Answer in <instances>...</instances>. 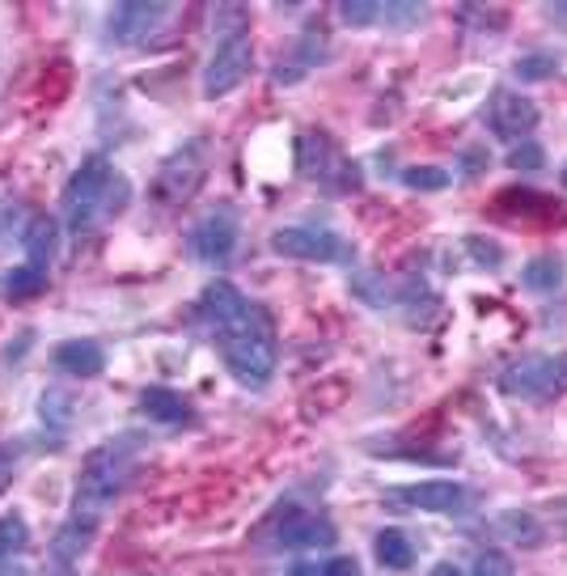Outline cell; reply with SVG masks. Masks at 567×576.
Masks as SVG:
<instances>
[{
    "label": "cell",
    "mask_w": 567,
    "mask_h": 576,
    "mask_svg": "<svg viewBox=\"0 0 567 576\" xmlns=\"http://www.w3.org/2000/svg\"><path fill=\"white\" fill-rule=\"evenodd\" d=\"M199 318L220 339V357L233 382L263 390L275 378V335L263 309L242 297V289H233L229 280H212L199 293Z\"/></svg>",
    "instance_id": "obj_1"
},
{
    "label": "cell",
    "mask_w": 567,
    "mask_h": 576,
    "mask_svg": "<svg viewBox=\"0 0 567 576\" xmlns=\"http://www.w3.org/2000/svg\"><path fill=\"white\" fill-rule=\"evenodd\" d=\"M132 204V183L115 170V165L94 153L77 165V174L64 187V220L73 238H89L98 233L107 220H115L123 208Z\"/></svg>",
    "instance_id": "obj_2"
},
{
    "label": "cell",
    "mask_w": 567,
    "mask_h": 576,
    "mask_svg": "<svg viewBox=\"0 0 567 576\" xmlns=\"http://www.w3.org/2000/svg\"><path fill=\"white\" fill-rule=\"evenodd\" d=\"M135 458H140V437H115L98 449H89L81 475H77V496H73V513L102 522V513L110 509V500L132 483Z\"/></svg>",
    "instance_id": "obj_3"
},
{
    "label": "cell",
    "mask_w": 567,
    "mask_h": 576,
    "mask_svg": "<svg viewBox=\"0 0 567 576\" xmlns=\"http://www.w3.org/2000/svg\"><path fill=\"white\" fill-rule=\"evenodd\" d=\"M208 162H212V149H208L204 137H195L183 149H174L162 162V170H157V178H153V199L165 204V208L187 204L190 195L199 192V183L208 174Z\"/></svg>",
    "instance_id": "obj_4"
},
{
    "label": "cell",
    "mask_w": 567,
    "mask_h": 576,
    "mask_svg": "<svg viewBox=\"0 0 567 576\" xmlns=\"http://www.w3.org/2000/svg\"><path fill=\"white\" fill-rule=\"evenodd\" d=\"M500 390L530 403H550L567 390V352L559 357H521L500 373Z\"/></svg>",
    "instance_id": "obj_5"
},
{
    "label": "cell",
    "mask_w": 567,
    "mask_h": 576,
    "mask_svg": "<svg viewBox=\"0 0 567 576\" xmlns=\"http://www.w3.org/2000/svg\"><path fill=\"white\" fill-rule=\"evenodd\" d=\"M297 170L305 178L323 183L326 192H356L360 187V165L339 157V149L323 132H305L297 140Z\"/></svg>",
    "instance_id": "obj_6"
},
{
    "label": "cell",
    "mask_w": 567,
    "mask_h": 576,
    "mask_svg": "<svg viewBox=\"0 0 567 576\" xmlns=\"http://www.w3.org/2000/svg\"><path fill=\"white\" fill-rule=\"evenodd\" d=\"M275 254H288L301 263H351L356 247L335 229H318V225H293V229H275L271 238Z\"/></svg>",
    "instance_id": "obj_7"
},
{
    "label": "cell",
    "mask_w": 567,
    "mask_h": 576,
    "mask_svg": "<svg viewBox=\"0 0 567 576\" xmlns=\"http://www.w3.org/2000/svg\"><path fill=\"white\" fill-rule=\"evenodd\" d=\"M250 64H254L250 30L220 39L212 59H208V68H204V98H225V94H233V89L250 77Z\"/></svg>",
    "instance_id": "obj_8"
},
{
    "label": "cell",
    "mask_w": 567,
    "mask_h": 576,
    "mask_svg": "<svg viewBox=\"0 0 567 576\" xmlns=\"http://www.w3.org/2000/svg\"><path fill=\"white\" fill-rule=\"evenodd\" d=\"M187 250L208 268H225L238 250V213L229 204H220L217 213L199 217L187 233Z\"/></svg>",
    "instance_id": "obj_9"
},
{
    "label": "cell",
    "mask_w": 567,
    "mask_h": 576,
    "mask_svg": "<svg viewBox=\"0 0 567 576\" xmlns=\"http://www.w3.org/2000/svg\"><path fill=\"white\" fill-rule=\"evenodd\" d=\"M390 509H411V513H458L466 504V488L458 479H428V483H406L385 492Z\"/></svg>",
    "instance_id": "obj_10"
},
{
    "label": "cell",
    "mask_w": 567,
    "mask_h": 576,
    "mask_svg": "<svg viewBox=\"0 0 567 576\" xmlns=\"http://www.w3.org/2000/svg\"><path fill=\"white\" fill-rule=\"evenodd\" d=\"M170 22V4H144V0H128L115 4L107 13V39L110 43H144Z\"/></svg>",
    "instance_id": "obj_11"
},
{
    "label": "cell",
    "mask_w": 567,
    "mask_h": 576,
    "mask_svg": "<svg viewBox=\"0 0 567 576\" xmlns=\"http://www.w3.org/2000/svg\"><path fill=\"white\" fill-rule=\"evenodd\" d=\"M487 123H491V132L500 140H516L521 144V137H530L538 128V107L525 94H516V89H495L491 107H487Z\"/></svg>",
    "instance_id": "obj_12"
},
{
    "label": "cell",
    "mask_w": 567,
    "mask_h": 576,
    "mask_svg": "<svg viewBox=\"0 0 567 576\" xmlns=\"http://www.w3.org/2000/svg\"><path fill=\"white\" fill-rule=\"evenodd\" d=\"M288 518H280L275 525V547L301 551V547H330L335 543V525L314 513H297V509H284Z\"/></svg>",
    "instance_id": "obj_13"
},
{
    "label": "cell",
    "mask_w": 567,
    "mask_h": 576,
    "mask_svg": "<svg viewBox=\"0 0 567 576\" xmlns=\"http://www.w3.org/2000/svg\"><path fill=\"white\" fill-rule=\"evenodd\" d=\"M94 534H98V522L68 513V522L59 525V530H55V539H52V564L55 568H59L64 576L73 573V564H77L85 551H89Z\"/></svg>",
    "instance_id": "obj_14"
},
{
    "label": "cell",
    "mask_w": 567,
    "mask_h": 576,
    "mask_svg": "<svg viewBox=\"0 0 567 576\" xmlns=\"http://www.w3.org/2000/svg\"><path fill=\"white\" fill-rule=\"evenodd\" d=\"M52 365L64 378H98L107 369V352L94 339H68L52 352Z\"/></svg>",
    "instance_id": "obj_15"
},
{
    "label": "cell",
    "mask_w": 567,
    "mask_h": 576,
    "mask_svg": "<svg viewBox=\"0 0 567 576\" xmlns=\"http://www.w3.org/2000/svg\"><path fill=\"white\" fill-rule=\"evenodd\" d=\"M140 412L157 424H170V428H183V424H195V407H190L187 394L170 390V385H149L140 394Z\"/></svg>",
    "instance_id": "obj_16"
},
{
    "label": "cell",
    "mask_w": 567,
    "mask_h": 576,
    "mask_svg": "<svg viewBox=\"0 0 567 576\" xmlns=\"http://www.w3.org/2000/svg\"><path fill=\"white\" fill-rule=\"evenodd\" d=\"M30 551V525L22 513L0 518V576H22Z\"/></svg>",
    "instance_id": "obj_17"
},
{
    "label": "cell",
    "mask_w": 567,
    "mask_h": 576,
    "mask_svg": "<svg viewBox=\"0 0 567 576\" xmlns=\"http://www.w3.org/2000/svg\"><path fill=\"white\" fill-rule=\"evenodd\" d=\"M22 250H26V263L34 268H52L55 250H59V229L52 217H30L26 233H22Z\"/></svg>",
    "instance_id": "obj_18"
},
{
    "label": "cell",
    "mask_w": 567,
    "mask_h": 576,
    "mask_svg": "<svg viewBox=\"0 0 567 576\" xmlns=\"http://www.w3.org/2000/svg\"><path fill=\"white\" fill-rule=\"evenodd\" d=\"M47 268H34V263H22V268H9V272L0 275V297H9V302H30V297H39L43 289H47Z\"/></svg>",
    "instance_id": "obj_19"
},
{
    "label": "cell",
    "mask_w": 567,
    "mask_h": 576,
    "mask_svg": "<svg viewBox=\"0 0 567 576\" xmlns=\"http://www.w3.org/2000/svg\"><path fill=\"white\" fill-rule=\"evenodd\" d=\"M373 547H378V564L381 568H390V573H406V568L415 564V547H411V539H406L403 530H394V525L378 530Z\"/></svg>",
    "instance_id": "obj_20"
},
{
    "label": "cell",
    "mask_w": 567,
    "mask_h": 576,
    "mask_svg": "<svg viewBox=\"0 0 567 576\" xmlns=\"http://www.w3.org/2000/svg\"><path fill=\"white\" fill-rule=\"evenodd\" d=\"M521 284H525L530 293H555V289L564 284V259H559V254H538V259H530L525 272H521Z\"/></svg>",
    "instance_id": "obj_21"
},
{
    "label": "cell",
    "mask_w": 567,
    "mask_h": 576,
    "mask_svg": "<svg viewBox=\"0 0 567 576\" xmlns=\"http://www.w3.org/2000/svg\"><path fill=\"white\" fill-rule=\"evenodd\" d=\"M351 293H356L360 302H369L373 309H390V305H394V293H390L385 275H373V272L351 275Z\"/></svg>",
    "instance_id": "obj_22"
},
{
    "label": "cell",
    "mask_w": 567,
    "mask_h": 576,
    "mask_svg": "<svg viewBox=\"0 0 567 576\" xmlns=\"http://www.w3.org/2000/svg\"><path fill=\"white\" fill-rule=\"evenodd\" d=\"M39 415H43L47 428L64 433V428L73 424V394H64V390H47V394L39 399Z\"/></svg>",
    "instance_id": "obj_23"
},
{
    "label": "cell",
    "mask_w": 567,
    "mask_h": 576,
    "mask_svg": "<svg viewBox=\"0 0 567 576\" xmlns=\"http://www.w3.org/2000/svg\"><path fill=\"white\" fill-rule=\"evenodd\" d=\"M449 183L454 178L440 165H406L403 170V187H411V192H445Z\"/></svg>",
    "instance_id": "obj_24"
},
{
    "label": "cell",
    "mask_w": 567,
    "mask_h": 576,
    "mask_svg": "<svg viewBox=\"0 0 567 576\" xmlns=\"http://www.w3.org/2000/svg\"><path fill=\"white\" fill-rule=\"evenodd\" d=\"M500 534H509L513 543H521V547H538L542 543V525L530 518V513H504L500 518Z\"/></svg>",
    "instance_id": "obj_25"
},
{
    "label": "cell",
    "mask_w": 567,
    "mask_h": 576,
    "mask_svg": "<svg viewBox=\"0 0 567 576\" xmlns=\"http://www.w3.org/2000/svg\"><path fill=\"white\" fill-rule=\"evenodd\" d=\"M504 165H509V170H516V174H534V170H542V165H546V153H542L538 140H521V144H513V149H509Z\"/></svg>",
    "instance_id": "obj_26"
},
{
    "label": "cell",
    "mask_w": 567,
    "mask_h": 576,
    "mask_svg": "<svg viewBox=\"0 0 567 576\" xmlns=\"http://www.w3.org/2000/svg\"><path fill=\"white\" fill-rule=\"evenodd\" d=\"M419 18H424V4H415V0H394V4H381V22H385L390 30L419 26Z\"/></svg>",
    "instance_id": "obj_27"
},
{
    "label": "cell",
    "mask_w": 567,
    "mask_h": 576,
    "mask_svg": "<svg viewBox=\"0 0 567 576\" xmlns=\"http://www.w3.org/2000/svg\"><path fill=\"white\" fill-rule=\"evenodd\" d=\"M555 68H559V59H555L550 52H530V55H521V59H516L513 73L521 77V81H546Z\"/></svg>",
    "instance_id": "obj_28"
},
{
    "label": "cell",
    "mask_w": 567,
    "mask_h": 576,
    "mask_svg": "<svg viewBox=\"0 0 567 576\" xmlns=\"http://www.w3.org/2000/svg\"><path fill=\"white\" fill-rule=\"evenodd\" d=\"M339 18L356 30L373 26V22H381V0H344V4H339Z\"/></svg>",
    "instance_id": "obj_29"
},
{
    "label": "cell",
    "mask_w": 567,
    "mask_h": 576,
    "mask_svg": "<svg viewBox=\"0 0 567 576\" xmlns=\"http://www.w3.org/2000/svg\"><path fill=\"white\" fill-rule=\"evenodd\" d=\"M475 576H516V568H513V559H509L504 551L487 547V551L475 555Z\"/></svg>",
    "instance_id": "obj_30"
},
{
    "label": "cell",
    "mask_w": 567,
    "mask_h": 576,
    "mask_svg": "<svg viewBox=\"0 0 567 576\" xmlns=\"http://www.w3.org/2000/svg\"><path fill=\"white\" fill-rule=\"evenodd\" d=\"M466 247H470V254L483 263V268H500L504 263V254H500V247H491L487 238H466Z\"/></svg>",
    "instance_id": "obj_31"
},
{
    "label": "cell",
    "mask_w": 567,
    "mask_h": 576,
    "mask_svg": "<svg viewBox=\"0 0 567 576\" xmlns=\"http://www.w3.org/2000/svg\"><path fill=\"white\" fill-rule=\"evenodd\" d=\"M13 470H18V454L9 445H0V496L13 488Z\"/></svg>",
    "instance_id": "obj_32"
},
{
    "label": "cell",
    "mask_w": 567,
    "mask_h": 576,
    "mask_svg": "<svg viewBox=\"0 0 567 576\" xmlns=\"http://www.w3.org/2000/svg\"><path fill=\"white\" fill-rule=\"evenodd\" d=\"M318 576H360V564L351 555H335V559H326Z\"/></svg>",
    "instance_id": "obj_33"
},
{
    "label": "cell",
    "mask_w": 567,
    "mask_h": 576,
    "mask_svg": "<svg viewBox=\"0 0 567 576\" xmlns=\"http://www.w3.org/2000/svg\"><path fill=\"white\" fill-rule=\"evenodd\" d=\"M483 162H487L483 149H466V153H461V170H466V178H475V174L483 170Z\"/></svg>",
    "instance_id": "obj_34"
},
{
    "label": "cell",
    "mask_w": 567,
    "mask_h": 576,
    "mask_svg": "<svg viewBox=\"0 0 567 576\" xmlns=\"http://www.w3.org/2000/svg\"><path fill=\"white\" fill-rule=\"evenodd\" d=\"M428 576H461V568H458V564H436Z\"/></svg>",
    "instance_id": "obj_35"
},
{
    "label": "cell",
    "mask_w": 567,
    "mask_h": 576,
    "mask_svg": "<svg viewBox=\"0 0 567 576\" xmlns=\"http://www.w3.org/2000/svg\"><path fill=\"white\" fill-rule=\"evenodd\" d=\"M288 576H318V568H314V564H297Z\"/></svg>",
    "instance_id": "obj_36"
},
{
    "label": "cell",
    "mask_w": 567,
    "mask_h": 576,
    "mask_svg": "<svg viewBox=\"0 0 567 576\" xmlns=\"http://www.w3.org/2000/svg\"><path fill=\"white\" fill-rule=\"evenodd\" d=\"M559 18H564V22H567V4H559Z\"/></svg>",
    "instance_id": "obj_37"
},
{
    "label": "cell",
    "mask_w": 567,
    "mask_h": 576,
    "mask_svg": "<svg viewBox=\"0 0 567 576\" xmlns=\"http://www.w3.org/2000/svg\"><path fill=\"white\" fill-rule=\"evenodd\" d=\"M564 187H567V165H564Z\"/></svg>",
    "instance_id": "obj_38"
}]
</instances>
